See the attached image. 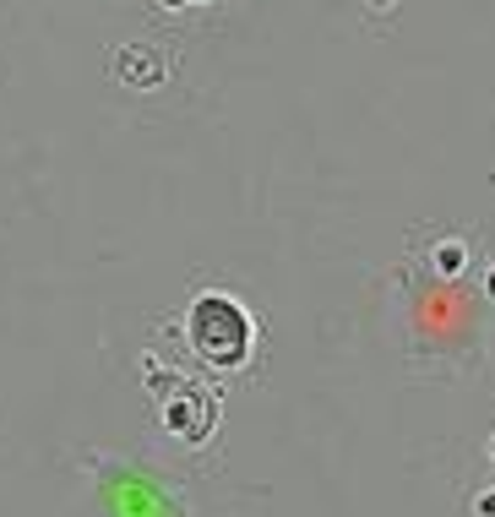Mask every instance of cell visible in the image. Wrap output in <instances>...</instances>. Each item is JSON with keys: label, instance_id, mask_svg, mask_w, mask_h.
Instances as JSON below:
<instances>
[{"label": "cell", "instance_id": "cell-1", "mask_svg": "<svg viewBox=\"0 0 495 517\" xmlns=\"http://www.w3.org/2000/svg\"><path fill=\"white\" fill-rule=\"evenodd\" d=\"M436 262H441V273H452V267H463V251H457V245H441Z\"/></svg>", "mask_w": 495, "mask_h": 517}]
</instances>
